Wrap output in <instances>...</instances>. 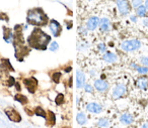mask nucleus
I'll return each instance as SVG.
<instances>
[{
    "label": "nucleus",
    "mask_w": 148,
    "mask_h": 128,
    "mask_svg": "<svg viewBox=\"0 0 148 128\" xmlns=\"http://www.w3.org/2000/svg\"><path fill=\"white\" fill-rule=\"evenodd\" d=\"M51 39V37L44 30H42V28L35 27L31 35L27 37V41L29 47L32 49H38V51H45L49 47Z\"/></svg>",
    "instance_id": "obj_1"
},
{
    "label": "nucleus",
    "mask_w": 148,
    "mask_h": 128,
    "mask_svg": "<svg viewBox=\"0 0 148 128\" xmlns=\"http://www.w3.org/2000/svg\"><path fill=\"white\" fill-rule=\"evenodd\" d=\"M27 22L29 25H34L36 27L45 26L47 23H49V18L47 14L44 12V10L40 7L29 9L27 11Z\"/></svg>",
    "instance_id": "obj_2"
},
{
    "label": "nucleus",
    "mask_w": 148,
    "mask_h": 128,
    "mask_svg": "<svg viewBox=\"0 0 148 128\" xmlns=\"http://www.w3.org/2000/svg\"><path fill=\"white\" fill-rule=\"evenodd\" d=\"M141 47V43L138 39H128L121 43V49L124 51H134Z\"/></svg>",
    "instance_id": "obj_3"
},
{
    "label": "nucleus",
    "mask_w": 148,
    "mask_h": 128,
    "mask_svg": "<svg viewBox=\"0 0 148 128\" xmlns=\"http://www.w3.org/2000/svg\"><path fill=\"white\" fill-rule=\"evenodd\" d=\"M4 112H5V115L7 116V118H8L11 122H14V123H19V122H21V120H23L21 115L19 114V112L17 111L15 108L8 107V108H6V109H5Z\"/></svg>",
    "instance_id": "obj_4"
},
{
    "label": "nucleus",
    "mask_w": 148,
    "mask_h": 128,
    "mask_svg": "<svg viewBox=\"0 0 148 128\" xmlns=\"http://www.w3.org/2000/svg\"><path fill=\"white\" fill-rule=\"evenodd\" d=\"M14 49H15V58H16V60L19 62H23V59L29 54V47H27L25 45L14 47Z\"/></svg>",
    "instance_id": "obj_5"
},
{
    "label": "nucleus",
    "mask_w": 148,
    "mask_h": 128,
    "mask_svg": "<svg viewBox=\"0 0 148 128\" xmlns=\"http://www.w3.org/2000/svg\"><path fill=\"white\" fill-rule=\"evenodd\" d=\"M23 84H25V88L29 91V93L31 94H35L36 90L38 88V80L36 78L32 77V78H27V79H23Z\"/></svg>",
    "instance_id": "obj_6"
},
{
    "label": "nucleus",
    "mask_w": 148,
    "mask_h": 128,
    "mask_svg": "<svg viewBox=\"0 0 148 128\" xmlns=\"http://www.w3.org/2000/svg\"><path fill=\"white\" fill-rule=\"evenodd\" d=\"M49 28L53 37H60V35H61V33H62V26L57 20L51 19L49 22Z\"/></svg>",
    "instance_id": "obj_7"
},
{
    "label": "nucleus",
    "mask_w": 148,
    "mask_h": 128,
    "mask_svg": "<svg viewBox=\"0 0 148 128\" xmlns=\"http://www.w3.org/2000/svg\"><path fill=\"white\" fill-rule=\"evenodd\" d=\"M117 6H118V10H119L120 14L122 16H125V15L129 14L131 7H130L127 0H117Z\"/></svg>",
    "instance_id": "obj_8"
},
{
    "label": "nucleus",
    "mask_w": 148,
    "mask_h": 128,
    "mask_svg": "<svg viewBox=\"0 0 148 128\" xmlns=\"http://www.w3.org/2000/svg\"><path fill=\"white\" fill-rule=\"evenodd\" d=\"M126 91H127V88H126L125 85L123 84H119L117 85L113 90V98L115 100H118L120 98H122L124 95L126 94Z\"/></svg>",
    "instance_id": "obj_9"
},
{
    "label": "nucleus",
    "mask_w": 148,
    "mask_h": 128,
    "mask_svg": "<svg viewBox=\"0 0 148 128\" xmlns=\"http://www.w3.org/2000/svg\"><path fill=\"white\" fill-rule=\"evenodd\" d=\"M86 110L89 113L93 114H99L103 112V106L97 102H90L86 105Z\"/></svg>",
    "instance_id": "obj_10"
},
{
    "label": "nucleus",
    "mask_w": 148,
    "mask_h": 128,
    "mask_svg": "<svg viewBox=\"0 0 148 128\" xmlns=\"http://www.w3.org/2000/svg\"><path fill=\"white\" fill-rule=\"evenodd\" d=\"M99 21L101 19L97 16H92L87 20L86 22V28L87 30H90V31H93L97 28V26L99 25Z\"/></svg>",
    "instance_id": "obj_11"
},
{
    "label": "nucleus",
    "mask_w": 148,
    "mask_h": 128,
    "mask_svg": "<svg viewBox=\"0 0 148 128\" xmlns=\"http://www.w3.org/2000/svg\"><path fill=\"white\" fill-rule=\"evenodd\" d=\"M95 89L99 92H105L109 89V83L103 79H97L95 82Z\"/></svg>",
    "instance_id": "obj_12"
},
{
    "label": "nucleus",
    "mask_w": 148,
    "mask_h": 128,
    "mask_svg": "<svg viewBox=\"0 0 148 128\" xmlns=\"http://www.w3.org/2000/svg\"><path fill=\"white\" fill-rule=\"evenodd\" d=\"M3 39L5 43H13V33L9 27L3 26Z\"/></svg>",
    "instance_id": "obj_13"
},
{
    "label": "nucleus",
    "mask_w": 148,
    "mask_h": 128,
    "mask_svg": "<svg viewBox=\"0 0 148 128\" xmlns=\"http://www.w3.org/2000/svg\"><path fill=\"white\" fill-rule=\"evenodd\" d=\"M120 122L124 125H131L132 123L134 122V117L131 113H123L120 117Z\"/></svg>",
    "instance_id": "obj_14"
},
{
    "label": "nucleus",
    "mask_w": 148,
    "mask_h": 128,
    "mask_svg": "<svg viewBox=\"0 0 148 128\" xmlns=\"http://www.w3.org/2000/svg\"><path fill=\"white\" fill-rule=\"evenodd\" d=\"M85 85V75L83 72L77 71L76 72V87L77 89H81Z\"/></svg>",
    "instance_id": "obj_15"
},
{
    "label": "nucleus",
    "mask_w": 148,
    "mask_h": 128,
    "mask_svg": "<svg viewBox=\"0 0 148 128\" xmlns=\"http://www.w3.org/2000/svg\"><path fill=\"white\" fill-rule=\"evenodd\" d=\"M46 124L48 127H53L56 124V115L53 111L49 110L47 112V118H46Z\"/></svg>",
    "instance_id": "obj_16"
},
{
    "label": "nucleus",
    "mask_w": 148,
    "mask_h": 128,
    "mask_svg": "<svg viewBox=\"0 0 148 128\" xmlns=\"http://www.w3.org/2000/svg\"><path fill=\"white\" fill-rule=\"evenodd\" d=\"M103 59L107 63H116L118 61V57L116 54L112 53V51H106L103 56Z\"/></svg>",
    "instance_id": "obj_17"
},
{
    "label": "nucleus",
    "mask_w": 148,
    "mask_h": 128,
    "mask_svg": "<svg viewBox=\"0 0 148 128\" xmlns=\"http://www.w3.org/2000/svg\"><path fill=\"white\" fill-rule=\"evenodd\" d=\"M136 85L139 89L141 90H147L148 89V79L145 77H140L136 81Z\"/></svg>",
    "instance_id": "obj_18"
},
{
    "label": "nucleus",
    "mask_w": 148,
    "mask_h": 128,
    "mask_svg": "<svg viewBox=\"0 0 148 128\" xmlns=\"http://www.w3.org/2000/svg\"><path fill=\"white\" fill-rule=\"evenodd\" d=\"M110 25H111L110 20L108 18H106V17L101 18V21H99V28H101V30L103 31V33H108V31H109Z\"/></svg>",
    "instance_id": "obj_19"
},
{
    "label": "nucleus",
    "mask_w": 148,
    "mask_h": 128,
    "mask_svg": "<svg viewBox=\"0 0 148 128\" xmlns=\"http://www.w3.org/2000/svg\"><path fill=\"white\" fill-rule=\"evenodd\" d=\"M1 68H2V70H4V71H6V72H9V71L13 72L14 71V69H13V67L11 66V63L8 59H2L1 60Z\"/></svg>",
    "instance_id": "obj_20"
},
{
    "label": "nucleus",
    "mask_w": 148,
    "mask_h": 128,
    "mask_svg": "<svg viewBox=\"0 0 148 128\" xmlns=\"http://www.w3.org/2000/svg\"><path fill=\"white\" fill-rule=\"evenodd\" d=\"M34 113H35L36 116H39V117H42L46 120L47 118V112L41 107V106H37V107L34 109Z\"/></svg>",
    "instance_id": "obj_21"
},
{
    "label": "nucleus",
    "mask_w": 148,
    "mask_h": 128,
    "mask_svg": "<svg viewBox=\"0 0 148 128\" xmlns=\"http://www.w3.org/2000/svg\"><path fill=\"white\" fill-rule=\"evenodd\" d=\"M76 121H77V123H78L79 125H81V126L84 125V124L86 123L87 118H86V115H85L84 112H79V113L77 114Z\"/></svg>",
    "instance_id": "obj_22"
},
{
    "label": "nucleus",
    "mask_w": 148,
    "mask_h": 128,
    "mask_svg": "<svg viewBox=\"0 0 148 128\" xmlns=\"http://www.w3.org/2000/svg\"><path fill=\"white\" fill-rule=\"evenodd\" d=\"M14 100L18 102V103H21V105H25V104H27V102H29V99H27V96L21 95V94H16V95L14 96Z\"/></svg>",
    "instance_id": "obj_23"
},
{
    "label": "nucleus",
    "mask_w": 148,
    "mask_h": 128,
    "mask_svg": "<svg viewBox=\"0 0 148 128\" xmlns=\"http://www.w3.org/2000/svg\"><path fill=\"white\" fill-rule=\"evenodd\" d=\"M136 11H137V15L140 17H145L146 14H147V9L144 5H140L139 7H137Z\"/></svg>",
    "instance_id": "obj_24"
},
{
    "label": "nucleus",
    "mask_w": 148,
    "mask_h": 128,
    "mask_svg": "<svg viewBox=\"0 0 148 128\" xmlns=\"http://www.w3.org/2000/svg\"><path fill=\"white\" fill-rule=\"evenodd\" d=\"M64 102H65V96L62 93H59L55 98V104L57 106H61L64 104Z\"/></svg>",
    "instance_id": "obj_25"
},
{
    "label": "nucleus",
    "mask_w": 148,
    "mask_h": 128,
    "mask_svg": "<svg viewBox=\"0 0 148 128\" xmlns=\"http://www.w3.org/2000/svg\"><path fill=\"white\" fill-rule=\"evenodd\" d=\"M109 125H110V122L108 118H101V119L97 121V126H99V127L107 128V127H109Z\"/></svg>",
    "instance_id": "obj_26"
},
{
    "label": "nucleus",
    "mask_w": 148,
    "mask_h": 128,
    "mask_svg": "<svg viewBox=\"0 0 148 128\" xmlns=\"http://www.w3.org/2000/svg\"><path fill=\"white\" fill-rule=\"evenodd\" d=\"M61 76L62 74L60 73V72H54L53 74H52V80H53L54 83L58 84L60 82V79H61Z\"/></svg>",
    "instance_id": "obj_27"
},
{
    "label": "nucleus",
    "mask_w": 148,
    "mask_h": 128,
    "mask_svg": "<svg viewBox=\"0 0 148 128\" xmlns=\"http://www.w3.org/2000/svg\"><path fill=\"white\" fill-rule=\"evenodd\" d=\"M136 71H137L140 75H146V74L148 73V68L144 67V66H143V67H141V66H138V67L136 68Z\"/></svg>",
    "instance_id": "obj_28"
},
{
    "label": "nucleus",
    "mask_w": 148,
    "mask_h": 128,
    "mask_svg": "<svg viewBox=\"0 0 148 128\" xmlns=\"http://www.w3.org/2000/svg\"><path fill=\"white\" fill-rule=\"evenodd\" d=\"M49 49H50V51H58V49H59V43H58L57 41H52V43H50Z\"/></svg>",
    "instance_id": "obj_29"
},
{
    "label": "nucleus",
    "mask_w": 148,
    "mask_h": 128,
    "mask_svg": "<svg viewBox=\"0 0 148 128\" xmlns=\"http://www.w3.org/2000/svg\"><path fill=\"white\" fill-rule=\"evenodd\" d=\"M83 88H84V91L86 93H92L93 92V87L91 85H89V84H85Z\"/></svg>",
    "instance_id": "obj_30"
},
{
    "label": "nucleus",
    "mask_w": 148,
    "mask_h": 128,
    "mask_svg": "<svg viewBox=\"0 0 148 128\" xmlns=\"http://www.w3.org/2000/svg\"><path fill=\"white\" fill-rule=\"evenodd\" d=\"M142 2H143V0H132V6L137 8L140 5H142Z\"/></svg>",
    "instance_id": "obj_31"
},
{
    "label": "nucleus",
    "mask_w": 148,
    "mask_h": 128,
    "mask_svg": "<svg viewBox=\"0 0 148 128\" xmlns=\"http://www.w3.org/2000/svg\"><path fill=\"white\" fill-rule=\"evenodd\" d=\"M15 83H16V82H15V80L13 77H9L8 80H7V86H8V87H12V86H14Z\"/></svg>",
    "instance_id": "obj_32"
},
{
    "label": "nucleus",
    "mask_w": 148,
    "mask_h": 128,
    "mask_svg": "<svg viewBox=\"0 0 148 128\" xmlns=\"http://www.w3.org/2000/svg\"><path fill=\"white\" fill-rule=\"evenodd\" d=\"M97 49H99V51L105 54L106 51H107V45H106L105 43H99V45H97Z\"/></svg>",
    "instance_id": "obj_33"
},
{
    "label": "nucleus",
    "mask_w": 148,
    "mask_h": 128,
    "mask_svg": "<svg viewBox=\"0 0 148 128\" xmlns=\"http://www.w3.org/2000/svg\"><path fill=\"white\" fill-rule=\"evenodd\" d=\"M0 20H4V21H6V22H8L9 21L8 15H7L6 13H0Z\"/></svg>",
    "instance_id": "obj_34"
},
{
    "label": "nucleus",
    "mask_w": 148,
    "mask_h": 128,
    "mask_svg": "<svg viewBox=\"0 0 148 128\" xmlns=\"http://www.w3.org/2000/svg\"><path fill=\"white\" fill-rule=\"evenodd\" d=\"M141 63L143 64L144 67L148 68V57H142L141 58Z\"/></svg>",
    "instance_id": "obj_35"
},
{
    "label": "nucleus",
    "mask_w": 148,
    "mask_h": 128,
    "mask_svg": "<svg viewBox=\"0 0 148 128\" xmlns=\"http://www.w3.org/2000/svg\"><path fill=\"white\" fill-rule=\"evenodd\" d=\"M25 113H27L29 116H33L34 114H35V113H34V111H32V110L29 109V108H25Z\"/></svg>",
    "instance_id": "obj_36"
},
{
    "label": "nucleus",
    "mask_w": 148,
    "mask_h": 128,
    "mask_svg": "<svg viewBox=\"0 0 148 128\" xmlns=\"http://www.w3.org/2000/svg\"><path fill=\"white\" fill-rule=\"evenodd\" d=\"M87 29V28H86ZM86 29L85 28H81V27H79V33H82V35H86L87 33V31H86Z\"/></svg>",
    "instance_id": "obj_37"
},
{
    "label": "nucleus",
    "mask_w": 148,
    "mask_h": 128,
    "mask_svg": "<svg viewBox=\"0 0 148 128\" xmlns=\"http://www.w3.org/2000/svg\"><path fill=\"white\" fill-rule=\"evenodd\" d=\"M15 89H16V91L17 92H19L21 90V85H19V83H15Z\"/></svg>",
    "instance_id": "obj_38"
},
{
    "label": "nucleus",
    "mask_w": 148,
    "mask_h": 128,
    "mask_svg": "<svg viewBox=\"0 0 148 128\" xmlns=\"http://www.w3.org/2000/svg\"><path fill=\"white\" fill-rule=\"evenodd\" d=\"M130 19H131V21H133V22H136V21H137V17L134 16V15H132V16L130 17Z\"/></svg>",
    "instance_id": "obj_39"
},
{
    "label": "nucleus",
    "mask_w": 148,
    "mask_h": 128,
    "mask_svg": "<svg viewBox=\"0 0 148 128\" xmlns=\"http://www.w3.org/2000/svg\"><path fill=\"white\" fill-rule=\"evenodd\" d=\"M143 24L145 25V26H148V18H145L143 20Z\"/></svg>",
    "instance_id": "obj_40"
},
{
    "label": "nucleus",
    "mask_w": 148,
    "mask_h": 128,
    "mask_svg": "<svg viewBox=\"0 0 148 128\" xmlns=\"http://www.w3.org/2000/svg\"><path fill=\"white\" fill-rule=\"evenodd\" d=\"M72 70V68L71 67H67V68H65V72L66 73H69L70 71Z\"/></svg>",
    "instance_id": "obj_41"
},
{
    "label": "nucleus",
    "mask_w": 148,
    "mask_h": 128,
    "mask_svg": "<svg viewBox=\"0 0 148 128\" xmlns=\"http://www.w3.org/2000/svg\"><path fill=\"white\" fill-rule=\"evenodd\" d=\"M137 67H138V66L136 65L135 63H132V64H131V68H133V69H135V70H136V68H137Z\"/></svg>",
    "instance_id": "obj_42"
},
{
    "label": "nucleus",
    "mask_w": 148,
    "mask_h": 128,
    "mask_svg": "<svg viewBox=\"0 0 148 128\" xmlns=\"http://www.w3.org/2000/svg\"><path fill=\"white\" fill-rule=\"evenodd\" d=\"M141 128H148V122L147 123H144L143 125L141 126Z\"/></svg>",
    "instance_id": "obj_43"
},
{
    "label": "nucleus",
    "mask_w": 148,
    "mask_h": 128,
    "mask_svg": "<svg viewBox=\"0 0 148 128\" xmlns=\"http://www.w3.org/2000/svg\"><path fill=\"white\" fill-rule=\"evenodd\" d=\"M145 7H146V9L148 10V0H146V1H145Z\"/></svg>",
    "instance_id": "obj_44"
},
{
    "label": "nucleus",
    "mask_w": 148,
    "mask_h": 128,
    "mask_svg": "<svg viewBox=\"0 0 148 128\" xmlns=\"http://www.w3.org/2000/svg\"><path fill=\"white\" fill-rule=\"evenodd\" d=\"M71 84H72V78H70L69 79V86H71Z\"/></svg>",
    "instance_id": "obj_45"
},
{
    "label": "nucleus",
    "mask_w": 148,
    "mask_h": 128,
    "mask_svg": "<svg viewBox=\"0 0 148 128\" xmlns=\"http://www.w3.org/2000/svg\"><path fill=\"white\" fill-rule=\"evenodd\" d=\"M62 128H71V127H62Z\"/></svg>",
    "instance_id": "obj_46"
},
{
    "label": "nucleus",
    "mask_w": 148,
    "mask_h": 128,
    "mask_svg": "<svg viewBox=\"0 0 148 128\" xmlns=\"http://www.w3.org/2000/svg\"><path fill=\"white\" fill-rule=\"evenodd\" d=\"M114 128H116V127H114Z\"/></svg>",
    "instance_id": "obj_47"
}]
</instances>
